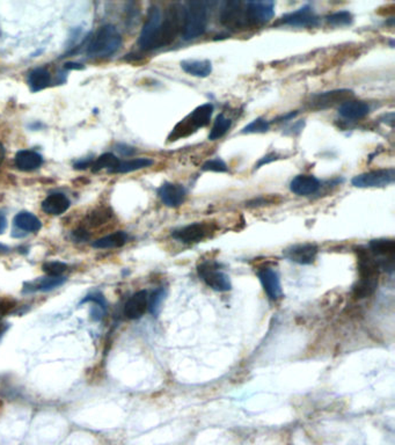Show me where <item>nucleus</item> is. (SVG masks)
<instances>
[{
  "mask_svg": "<svg viewBox=\"0 0 395 445\" xmlns=\"http://www.w3.org/2000/svg\"><path fill=\"white\" fill-rule=\"evenodd\" d=\"M183 12V27L182 37L185 41H192L203 35L207 31L208 3L204 1H189Z\"/></svg>",
  "mask_w": 395,
  "mask_h": 445,
  "instance_id": "f257e3e1",
  "label": "nucleus"
},
{
  "mask_svg": "<svg viewBox=\"0 0 395 445\" xmlns=\"http://www.w3.org/2000/svg\"><path fill=\"white\" fill-rule=\"evenodd\" d=\"M122 46V36L112 25L102 26L95 33L87 47V55L92 58L112 56Z\"/></svg>",
  "mask_w": 395,
  "mask_h": 445,
  "instance_id": "f03ea898",
  "label": "nucleus"
},
{
  "mask_svg": "<svg viewBox=\"0 0 395 445\" xmlns=\"http://www.w3.org/2000/svg\"><path fill=\"white\" fill-rule=\"evenodd\" d=\"M214 105L210 102L199 106L185 119H182L181 122H178L175 126L174 129L168 137V140L171 142H175V140H181V138H185V137L196 133L201 128L209 126L212 114H214Z\"/></svg>",
  "mask_w": 395,
  "mask_h": 445,
  "instance_id": "7ed1b4c3",
  "label": "nucleus"
},
{
  "mask_svg": "<svg viewBox=\"0 0 395 445\" xmlns=\"http://www.w3.org/2000/svg\"><path fill=\"white\" fill-rule=\"evenodd\" d=\"M183 12H185V8L181 5L171 4L166 10L165 15H162L159 48L171 44L176 39L178 33L182 32Z\"/></svg>",
  "mask_w": 395,
  "mask_h": 445,
  "instance_id": "20e7f679",
  "label": "nucleus"
},
{
  "mask_svg": "<svg viewBox=\"0 0 395 445\" xmlns=\"http://www.w3.org/2000/svg\"><path fill=\"white\" fill-rule=\"evenodd\" d=\"M161 22H162V12L158 6H152L138 39V46L140 47V49L154 50L159 48Z\"/></svg>",
  "mask_w": 395,
  "mask_h": 445,
  "instance_id": "39448f33",
  "label": "nucleus"
},
{
  "mask_svg": "<svg viewBox=\"0 0 395 445\" xmlns=\"http://www.w3.org/2000/svg\"><path fill=\"white\" fill-rule=\"evenodd\" d=\"M219 20L221 25L235 32L249 28V20L246 15L245 3L242 1L225 3L221 8Z\"/></svg>",
  "mask_w": 395,
  "mask_h": 445,
  "instance_id": "423d86ee",
  "label": "nucleus"
},
{
  "mask_svg": "<svg viewBox=\"0 0 395 445\" xmlns=\"http://www.w3.org/2000/svg\"><path fill=\"white\" fill-rule=\"evenodd\" d=\"M394 169H377L355 176L351 185L356 188H384L394 183Z\"/></svg>",
  "mask_w": 395,
  "mask_h": 445,
  "instance_id": "0eeeda50",
  "label": "nucleus"
},
{
  "mask_svg": "<svg viewBox=\"0 0 395 445\" xmlns=\"http://www.w3.org/2000/svg\"><path fill=\"white\" fill-rule=\"evenodd\" d=\"M320 24V19L311 5H305L297 11L283 15L276 25L290 26L298 28H314Z\"/></svg>",
  "mask_w": 395,
  "mask_h": 445,
  "instance_id": "6e6552de",
  "label": "nucleus"
},
{
  "mask_svg": "<svg viewBox=\"0 0 395 445\" xmlns=\"http://www.w3.org/2000/svg\"><path fill=\"white\" fill-rule=\"evenodd\" d=\"M199 275L204 280V283L214 290L221 292L231 290V280L226 274L218 268L217 263H202L199 266Z\"/></svg>",
  "mask_w": 395,
  "mask_h": 445,
  "instance_id": "1a4fd4ad",
  "label": "nucleus"
},
{
  "mask_svg": "<svg viewBox=\"0 0 395 445\" xmlns=\"http://www.w3.org/2000/svg\"><path fill=\"white\" fill-rule=\"evenodd\" d=\"M245 8L249 28L269 22L275 15V3L270 0L246 1Z\"/></svg>",
  "mask_w": 395,
  "mask_h": 445,
  "instance_id": "9d476101",
  "label": "nucleus"
},
{
  "mask_svg": "<svg viewBox=\"0 0 395 445\" xmlns=\"http://www.w3.org/2000/svg\"><path fill=\"white\" fill-rule=\"evenodd\" d=\"M212 232H214V228L210 224L194 223V224H189L183 228L174 230L171 233V237L176 239L178 242L194 244V242H200L208 238Z\"/></svg>",
  "mask_w": 395,
  "mask_h": 445,
  "instance_id": "9b49d317",
  "label": "nucleus"
},
{
  "mask_svg": "<svg viewBox=\"0 0 395 445\" xmlns=\"http://www.w3.org/2000/svg\"><path fill=\"white\" fill-rule=\"evenodd\" d=\"M353 98V92L349 90H335L323 92L311 96L308 106L312 109H326L337 103H344Z\"/></svg>",
  "mask_w": 395,
  "mask_h": 445,
  "instance_id": "f8f14e48",
  "label": "nucleus"
},
{
  "mask_svg": "<svg viewBox=\"0 0 395 445\" xmlns=\"http://www.w3.org/2000/svg\"><path fill=\"white\" fill-rule=\"evenodd\" d=\"M161 202L169 208H178L185 203L187 190L180 183H165L158 190Z\"/></svg>",
  "mask_w": 395,
  "mask_h": 445,
  "instance_id": "ddd939ff",
  "label": "nucleus"
},
{
  "mask_svg": "<svg viewBox=\"0 0 395 445\" xmlns=\"http://www.w3.org/2000/svg\"><path fill=\"white\" fill-rule=\"evenodd\" d=\"M284 255L287 260L298 265H311L314 262L315 258L318 255V247L313 244L294 245L285 249Z\"/></svg>",
  "mask_w": 395,
  "mask_h": 445,
  "instance_id": "4468645a",
  "label": "nucleus"
},
{
  "mask_svg": "<svg viewBox=\"0 0 395 445\" xmlns=\"http://www.w3.org/2000/svg\"><path fill=\"white\" fill-rule=\"evenodd\" d=\"M321 183L314 176L311 174H301L294 178L290 183V190L299 196H310L318 193Z\"/></svg>",
  "mask_w": 395,
  "mask_h": 445,
  "instance_id": "2eb2a0df",
  "label": "nucleus"
},
{
  "mask_svg": "<svg viewBox=\"0 0 395 445\" xmlns=\"http://www.w3.org/2000/svg\"><path fill=\"white\" fill-rule=\"evenodd\" d=\"M149 308V297L146 291H138L126 302L124 314L129 319H140Z\"/></svg>",
  "mask_w": 395,
  "mask_h": 445,
  "instance_id": "dca6fc26",
  "label": "nucleus"
},
{
  "mask_svg": "<svg viewBox=\"0 0 395 445\" xmlns=\"http://www.w3.org/2000/svg\"><path fill=\"white\" fill-rule=\"evenodd\" d=\"M259 278L263 289L271 299H278L282 296V287L278 274L271 268H263L259 271Z\"/></svg>",
  "mask_w": 395,
  "mask_h": 445,
  "instance_id": "f3484780",
  "label": "nucleus"
},
{
  "mask_svg": "<svg viewBox=\"0 0 395 445\" xmlns=\"http://www.w3.org/2000/svg\"><path fill=\"white\" fill-rule=\"evenodd\" d=\"M370 112V107L367 102L360 101V100H349L339 106V114L342 116L343 119H350V121H356L362 119Z\"/></svg>",
  "mask_w": 395,
  "mask_h": 445,
  "instance_id": "a211bd4d",
  "label": "nucleus"
},
{
  "mask_svg": "<svg viewBox=\"0 0 395 445\" xmlns=\"http://www.w3.org/2000/svg\"><path fill=\"white\" fill-rule=\"evenodd\" d=\"M43 164L42 156L31 150H22L15 156V166L20 171L32 172L41 167Z\"/></svg>",
  "mask_w": 395,
  "mask_h": 445,
  "instance_id": "6ab92c4d",
  "label": "nucleus"
},
{
  "mask_svg": "<svg viewBox=\"0 0 395 445\" xmlns=\"http://www.w3.org/2000/svg\"><path fill=\"white\" fill-rule=\"evenodd\" d=\"M71 202L67 195L62 193L51 194L43 201L42 209L49 215H62L70 208Z\"/></svg>",
  "mask_w": 395,
  "mask_h": 445,
  "instance_id": "aec40b11",
  "label": "nucleus"
},
{
  "mask_svg": "<svg viewBox=\"0 0 395 445\" xmlns=\"http://www.w3.org/2000/svg\"><path fill=\"white\" fill-rule=\"evenodd\" d=\"M182 70L192 77L207 78L212 72V63L209 60H187L181 62Z\"/></svg>",
  "mask_w": 395,
  "mask_h": 445,
  "instance_id": "412c9836",
  "label": "nucleus"
},
{
  "mask_svg": "<svg viewBox=\"0 0 395 445\" xmlns=\"http://www.w3.org/2000/svg\"><path fill=\"white\" fill-rule=\"evenodd\" d=\"M15 228L25 232H39L42 228V223L40 221L39 218L36 217L35 215L27 212V211H22L19 212L15 217Z\"/></svg>",
  "mask_w": 395,
  "mask_h": 445,
  "instance_id": "4be33fe9",
  "label": "nucleus"
},
{
  "mask_svg": "<svg viewBox=\"0 0 395 445\" xmlns=\"http://www.w3.org/2000/svg\"><path fill=\"white\" fill-rule=\"evenodd\" d=\"M51 83V74L44 67H37L28 76V85L32 92H40L49 86Z\"/></svg>",
  "mask_w": 395,
  "mask_h": 445,
  "instance_id": "5701e85b",
  "label": "nucleus"
},
{
  "mask_svg": "<svg viewBox=\"0 0 395 445\" xmlns=\"http://www.w3.org/2000/svg\"><path fill=\"white\" fill-rule=\"evenodd\" d=\"M128 240V235L126 232L117 231L112 235H106L103 238L98 239L96 242H93L94 249H117L122 247Z\"/></svg>",
  "mask_w": 395,
  "mask_h": 445,
  "instance_id": "b1692460",
  "label": "nucleus"
},
{
  "mask_svg": "<svg viewBox=\"0 0 395 445\" xmlns=\"http://www.w3.org/2000/svg\"><path fill=\"white\" fill-rule=\"evenodd\" d=\"M370 249L377 255L392 258L394 255L395 242L393 239H374L370 242Z\"/></svg>",
  "mask_w": 395,
  "mask_h": 445,
  "instance_id": "393cba45",
  "label": "nucleus"
},
{
  "mask_svg": "<svg viewBox=\"0 0 395 445\" xmlns=\"http://www.w3.org/2000/svg\"><path fill=\"white\" fill-rule=\"evenodd\" d=\"M119 159L112 153H105V155L100 156L93 164V172H99L102 169H108V172L114 173L115 169L119 167Z\"/></svg>",
  "mask_w": 395,
  "mask_h": 445,
  "instance_id": "a878e982",
  "label": "nucleus"
},
{
  "mask_svg": "<svg viewBox=\"0 0 395 445\" xmlns=\"http://www.w3.org/2000/svg\"><path fill=\"white\" fill-rule=\"evenodd\" d=\"M232 121L226 116L218 115L215 119L214 126L209 133V140H217L221 137L224 136L225 133H228V130L231 129Z\"/></svg>",
  "mask_w": 395,
  "mask_h": 445,
  "instance_id": "bb28decb",
  "label": "nucleus"
},
{
  "mask_svg": "<svg viewBox=\"0 0 395 445\" xmlns=\"http://www.w3.org/2000/svg\"><path fill=\"white\" fill-rule=\"evenodd\" d=\"M153 164V160L149 158H137L128 162H119V167L114 173H130L138 171V169H146Z\"/></svg>",
  "mask_w": 395,
  "mask_h": 445,
  "instance_id": "cd10ccee",
  "label": "nucleus"
},
{
  "mask_svg": "<svg viewBox=\"0 0 395 445\" xmlns=\"http://www.w3.org/2000/svg\"><path fill=\"white\" fill-rule=\"evenodd\" d=\"M65 282V278L62 276H47L42 280H40L39 283L36 285L31 284L28 287L29 291H50L60 287Z\"/></svg>",
  "mask_w": 395,
  "mask_h": 445,
  "instance_id": "c85d7f7f",
  "label": "nucleus"
},
{
  "mask_svg": "<svg viewBox=\"0 0 395 445\" xmlns=\"http://www.w3.org/2000/svg\"><path fill=\"white\" fill-rule=\"evenodd\" d=\"M327 22L333 27H346L353 22V17L350 12L339 11L327 17Z\"/></svg>",
  "mask_w": 395,
  "mask_h": 445,
  "instance_id": "c756f323",
  "label": "nucleus"
},
{
  "mask_svg": "<svg viewBox=\"0 0 395 445\" xmlns=\"http://www.w3.org/2000/svg\"><path fill=\"white\" fill-rule=\"evenodd\" d=\"M270 129V123L267 119L259 117L242 130V133H264Z\"/></svg>",
  "mask_w": 395,
  "mask_h": 445,
  "instance_id": "7c9ffc66",
  "label": "nucleus"
},
{
  "mask_svg": "<svg viewBox=\"0 0 395 445\" xmlns=\"http://www.w3.org/2000/svg\"><path fill=\"white\" fill-rule=\"evenodd\" d=\"M165 296H166V291L164 289H159V290L153 292L150 299H149V308L147 309L150 310V312L154 316H157L158 312H159L161 304L164 302Z\"/></svg>",
  "mask_w": 395,
  "mask_h": 445,
  "instance_id": "2f4dec72",
  "label": "nucleus"
},
{
  "mask_svg": "<svg viewBox=\"0 0 395 445\" xmlns=\"http://www.w3.org/2000/svg\"><path fill=\"white\" fill-rule=\"evenodd\" d=\"M202 171L204 172L226 173L228 172V167L224 160H221V158H215L204 162Z\"/></svg>",
  "mask_w": 395,
  "mask_h": 445,
  "instance_id": "473e14b6",
  "label": "nucleus"
},
{
  "mask_svg": "<svg viewBox=\"0 0 395 445\" xmlns=\"http://www.w3.org/2000/svg\"><path fill=\"white\" fill-rule=\"evenodd\" d=\"M67 269V266L63 262H48L43 265L44 273L48 274V276H60Z\"/></svg>",
  "mask_w": 395,
  "mask_h": 445,
  "instance_id": "72a5a7b5",
  "label": "nucleus"
},
{
  "mask_svg": "<svg viewBox=\"0 0 395 445\" xmlns=\"http://www.w3.org/2000/svg\"><path fill=\"white\" fill-rule=\"evenodd\" d=\"M109 218H110V212L106 210H99L91 214V216L88 217V221L92 226H96V225L103 224L106 221H108Z\"/></svg>",
  "mask_w": 395,
  "mask_h": 445,
  "instance_id": "f704fd0d",
  "label": "nucleus"
},
{
  "mask_svg": "<svg viewBox=\"0 0 395 445\" xmlns=\"http://www.w3.org/2000/svg\"><path fill=\"white\" fill-rule=\"evenodd\" d=\"M88 302H93L94 304L101 305L102 308H106L105 299H103V296H102L101 294H90V296H87L86 299H84V301L81 302V304H83V303Z\"/></svg>",
  "mask_w": 395,
  "mask_h": 445,
  "instance_id": "c9c22d12",
  "label": "nucleus"
},
{
  "mask_svg": "<svg viewBox=\"0 0 395 445\" xmlns=\"http://www.w3.org/2000/svg\"><path fill=\"white\" fill-rule=\"evenodd\" d=\"M278 158H280V156L276 155V153L267 155L266 157H263V158L258 162L256 169H260V167H262L263 165H267V164H269V162H275V160H277Z\"/></svg>",
  "mask_w": 395,
  "mask_h": 445,
  "instance_id": "e433bc0d",
  "label": "nucleus"
},
{
  "mask_svg": "<svg viewBox=\"0 0 395 445\" xmlns=\"http://www.w3.org/2000/svg\"><path fill=\"white\" fill-rule=\"evenodd\" d=\"M74 238L77 240V242H86L90 239V235H88L87 231L84 230V228H79L77 231L74 232Z\"/></svg>",
  "mask_w": 395,
  "mask_h": 445,
  "instance_id": "4c0bfd02",
  "label": "nucleus"
},
{
  "mask_svg": "<svg viewBox=\"0 0 395 445\" xmlns=\"http://www.w3.org/2000/svg\"><path fill=\"white\" fill-rule=\"evenodd\" d=\"M119 153H122L123 156H131L136 152V150L133 147L128 146V145H119Z\"/></svg>",
  "mask_w": 395,
  "mask_h": 445,
  "instance_id": "58836bf2",
  "label": "nucleus"
},
{
  "mask_svg": "<svg viewBox=\"0 0 395 445\" xmlns=\"http://www.w3.org/2000/svg\"><path fill=\"white\" fill-rule=\"evenodd\" d=\"M8 228V219L6 216L0 211V235L4 233L5 230Z\"/></svg>",
  "mask_w": 395,
  "mask_h": 445,
  "instance_id": "ea45409f",
  "label": "nucleus"
},
{
  "mask_svg": "<svg viewBox=\"0 0 395 445\" xmlns=\"http://www.w3.org/2000/svg\"><path fill=\"white\" fill-rule=\"evenodd\" d=\"M90 166H92V160L91 159H88V160H81V162H78L77 164H74V169H87V167H90Z\"/></svg>",
  "mask_w": 395,
  "mask_h": 445,
  "instance_id": "a19ab883",
  "label": "nucleus"
},
{
  "mask_svg": "<svg viewBox=\"0 0 395 445\" xmlns=\"http://www.w3.org/2000/svg\"><path fill=\"white\" fill-rule=\"evenodd\" d=\"M65 70H81L84 69V67L79 63H74V62H69V63H65L64 65Z\"/></svg>",
  "mask_w": 395,
  "mask_h": 445,
  "instance_id": "79ce46f5",
  "label": "nucleus"
},
{
  "mask_svg": "<svg viewBox=\"0 0 395 445\" xmlns=\"http://www.w3.org/2000/svg\"><path fill=\"white\" fill-rule=\"evenodd\" d=\"M296 115H297V112H290V114H287V115L283 116V117H280L278 121H287V119H294V116Z\"/></svg>",
  "mask_w": 395,
  "mask_h": 445,
  "instance_id": "37998d69",
  "label": "nucleus"
},
{
  "mask_svg": "<svg viewBox=\"0 0 395 445\" xmlns=\"http://www.w3.org/2000/svg\"><path fill=\"white\" fill-rule=\"evenodd\" d=\"M5 158V149L1 144H0V165H1V162H3V160H4Z\"/></svg>",
  "mask_w": 395,
  "mask_h": 445,
  "instance_id": "c03bdc74",
  "label": "nucleus"
},
{
  "mask_svg": "<svg viewBox=\"0 0 395 445\" xmlns=\"http://www.w3.org/2000/svg\"><path fill=\"white\" fill-rule=\"evenodd\" d=\"M8 246L1 245V244H0V253L8 252Z\"/></svg>",
  "mask_w": 395,
  "mask_h": 445,
  "instance_id": "a18cd8bd",
  "label": "nucleus"
},
{
  "mask_svg": "<svg viewBox=\"0 0 395 445\" xmlns=\"http://www.w3.org/2000/svg\"><path fill=\"white\" fill-rule=\"evenodd\" d=\"M5 330H6V327H4V325H0V337L3 335V333H4Z\"/></svg>",
  "mask_w": 395,
  "mask_h": 445,
  "instance_id": "49530a36",
  "label": "nucleus"
}]
</instances>
